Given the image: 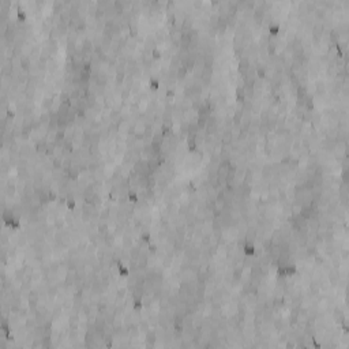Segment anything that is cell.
Instances as JSON below:
<instances>
[{"instance_id":"obj_2","label":"cell","mask_w":349,"mask_h":349,"mask_svg":"<svg viewBox=\"0 0 349 349\" xmlns=\"http://www.w3.org/2000/svg\"><path fill=\"white\" fill-rule=\"evenodd\" d=\"M150 87H152L153 90H157L158 87H160V83H158V81H157L156 78H152V79H150Z\"/></svg>"},{"instance_id":"obj_1","label":"cell","mask_w":349,"mask_h":349,"mask_svg":"<svg viewBox=\"0 0 349 349\" xmlns=\"http://www.w3.org/2000/svg\"><path fill=\"white\" fill-rule=\"evenodd\" d=\"M280 30H281V26H280V23H270L269 25V33L273 34V36H277V34L280 33Z\"/></svg>"}]
</instances>
